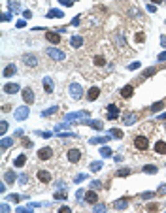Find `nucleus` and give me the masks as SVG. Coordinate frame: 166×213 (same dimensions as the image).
Masks as SVG:
<instances>
[{
    "mask_svg": "<svg viewBox=\"0 0 166 213\" xmlns=\"http://www.w3.org/2000/svg\"><path fill=\"white\" fill-rule=\"evenodd\" d=\"M25 162H27V155H19V157L15 158V166H23Z\"/></svg>",
    "mask_w": 166,
    "mask_h": 213,
    "instance_id": "bb28decb",
    "label": "nucleus"
},
{
    "mask_svg": "<svg viewBox=\"0 0 166 213\" xmlns=\"http://www.w3.org/2000/svg\"><path fill=\"white\" fill-rule=\"evenodd\" d=\"M13 144V140H10V138H6V140H2V149H8L10 145Z\"/></svg>",
    "mask_w": 166,
    "mask_h": 213,
    "instance_id": "7c9ffc66",
    "label": "nucleus"
},
{
    "mask_svg": "<svg viewBox=\"0 0 166 213\" xmlns=\"http://www.w3.org/2000/svg\"><path fill=\"white\" fill-rule=\"evenodd\" d=\"M27 181H29V175H21V181H19L21 185H27Z\"/></svg>",
    "mask_w": 166,
    "mask_h": 213,
    "instance_id": "79ce46f5",
    "label": "nucleus"
},
{
    "mask_svg": "<svg viewBox=\"0 0 166 213\" xmlns=\"http://www.w3.org/2000/svg\"><path fill=\"white\" fill-rule=\"evenodd\" d=\"M155 209H159V204H149L147 206V211H155Z\"/></svg>",
    "mask_w": 166,
    "mask_h": 213,
    "instance_id": "a19ab883",
    "label": "nucleus"
},
{
    "mask_svg": "<svg viewBox=\"0 0 166 213\" xmlns=\"http://www.w3.org/2000/svg\"><path fill=\"white\" fill-rule=\"evenodd\" d=\"M23 100H25L29 106L34 102V92H32V89L30 87H27V89H23Z\"/></svg>",
    "mask_w": 166,
    "mask_h": 213,
    "instance_id": "9d476101",
    "label": "nucleus"
},
{
    "mask_svg": "<svg viewBox=\"0 0 166 213\" xmlns=\"http://www.w3.org/2000/svg\"><path fill=\"white\" fill-rule=\"evenodd\" d=\"M100 166H102L100 162H92V164H91V170H92V172H98V170H100Z\"/></svg>",
    "mask_w": 166,
    "mask_h": 213,
    "instance_id": "e433bc0d",
    "label": "nucleus"
},
{
    "mask_svg": "<svg viewBox=\"0 0 166 213\" xmlns=\"http://www.w3.org/2000/svg\"><path fill=\"white\" fill-rule=\"evenodd\" d=\"M51 157H53V149L51 147H43V149L38 151V158L40 160H49Z\"/></svg>",
    "mask_w": 166,
    "mask_h": 213,
    "instance_id": "423d86ee",
    "label": "nucleus"
},
{
    "mask_svg": "<svg viewBox=\"0 0 166 213\" xmlns=\"http://www.w3.org/2000/svg\"><path fill=\"white\" fill-rule=\"evenodd\" d=\"M57 109H59V106H53V108H49L47 111H42V115H43V117H47V115H53Z\"/></svg>",
    "mask_w": 166,
    "mask_h": 213,
    "instance_id": "c756f323",
    "label": "nucleus"
},
{
    "mask_svg": "<svg viewBox=\"0 0 166 213\" xmlns=\"http://www.w3.org/2000/svg\"><path fill=\"white\" fill-rule=\"evenodd\" d=\"M47 17H49V19H55V17H62V11H61V10H49V11H47Z\"/></svg>",
    "mask_w": 166,
    "mask_h": 213,
    "instance_id": "393cba45",
    "label": "nucleus"
},
{
    "mask_svg": "<svg viewBox=\"0 0 166 213\" xmlns=\"http://www.w3.org/2000/svg\"><path fill=\"white\" fill-rule=\"evenodd\" d=\"M70 96H72L74 100H79L83 96V89L78 83H72V85H70Z\"/></svg>",
    "mask_w": 166,
    "mask_h": 213,
    "instance_id": "7ed1b4c3",
    "label": "nucleus"
},
{
    "mask_svg": "<svg viewBox=\"0 0 166 213\" xmlns=\"http://www.w3.org/2000/svg\"><path fill=\"white\" fill-rule=\"evenodd\" d=\"M15 121H25L29 117V106H21L19 109H15Z\"/></svg>",
    "mask_w": 166,
    "mask_h": 213,
    "instance_id": "39448f33",
    "label": "nucleus"
},
{
    "mask_svg": "<svg viewBox=\"0 0 166 213\" xmlns=\"http://www.w3.org/2000/svg\"><path fill=\"white\" fill-rule=\"evenodd\" d=\"M23 64H25L27 68H36L38 64H40V60H38V57L36 55H23Z\"/></svg>",
    "mask_w": 166,
    "mask_h": 213,
    "instance_id": "f03ea898",
    "label": "nucleus"
},
{
    "mask_svg": "<svg viewBox=\"0 0 166 213\" xmlns=\"http://www.w3.org/2000/svg\"><path fill=\"white\" fill-rule=\"evenodd\" d=\"M144 40H146V34H144V32H138V34H136V42H138V43H141Z\"/></svg>",
    "mask_w": 166,
    "mask_h": 213,
    "instance_id": "4c0bfd02",
    "label": "nucleus"
},
{
    "mask_svg": "<svg viewBox=\"0 0 166 213\" xmlns=\"http://www.w3.org/2000/svg\"><path fill=\"white\" fill-rule=\"evenodd\" d=\"M92 64L96 66V68H102V66H106V57H102V55H96L92 59Z\"/></svg>",
    "mask_w": 166,
    "mask_h": 213,
    "instance_id": "dca6fc26",
    "label": "nucleus"
},
{
    "mask_svg": "<svg viewBox=\"0 0 166 213\" xmlns=\"http://www.w3.org/2000/svg\"><path fill=\"white\" fill-rule=\"evenodd\" d=\"M45 53L49 55L51 59H55V60H64V53L59 51V49H53V47H49V49H45Z\"/></svg>",
    "mask_w": 166,
    "mask_h": 213,
    "instance_id": "6e6552de",
    "label": "nucleus"
},
{
    "mask_svg": "<svg viewBox=\"0 0 166 213\" xmlns=\"http://www.w3.org/2000/svg\"><path fill=\"white\" fill-rule=\"evenodd\" d=\"M96 211H106V206H102V204H96Z\"/></svg>",
    "mask_w": 166,
    "mask_h": 213,
    "instance_id": "37998d69",
    "label": "nucleus"
},
{
    "mask_svg": "<svg viewBox=\"0 0 166 213\" xmlns=\"http://www.w3.org/2000/svg\"><path fill=\"white\" fill-rule=\"evenodd\" d=\"M85 200H87L89 204H96V202H98V194L94 193V191H89L87 196H85Z\"/></svg>",
    "mask_w": 166,
    "mask_h": 213,
    "instance_id": "a211bd4d",
    "label": "nucleus"
},
{
    "mask_svg": "<svg viewBox=\"0 0 166 213\" xmlns=\"http://www.w3.org/2000/svg\"><path fill=\"white\" fill-rule=\"evenodd\" d=\"M15 72H17V66L15 64H8L4 68V78H11V76H15Z\"/></svg>",
    "mask_w": 166,
    "mask_h": 213,
    "instance_id": "4468645a",
    "label": "nucleus"
},
{
    "mask_svg": "<svg viewBox=\"0 0 166 213\" xmlns=\"http://www.w3.org/2000/svg\"><path fill=\"white\" fill-rule=\"evenodd\" d=\"M144 172H147V174H155V172H157V166H144Z\"/></svg>",
    "mask_w": 166,
    "mask_h": 213,
    "instance_id": "f704fd0d",
    "label": "nucleus"
},
{
    "mask_svg": "<svg viewBox=\"0 0 166 213\" xmlns=\"http://www.w3.org/2000/svg\"><path fill=\"white\" fill-rule=\"evenodd\" d=\"M155 153L166 155V144H164V141H157V144H155Z\"/></svg>",
    "mask_w": 166,
    "mask_h": 213,
    "instance_id": "6ab92c4d",
    "label": "nucleus"
},
{
    "mask_svg": "<svg viewBox=\"0 0 166 213\" xmlns=\"http://www.w3.org/2000/svg\"><path fill=\"white\" fill-rule=\"evenodd\" d=\"M81 43H83V38H81V36H74L72 40H70V45H72L74 49H78V47H81Z\"/></svg>",
    "mask_w": 166,
    "mask_h": 213,
    "instance_id": "412c9836",
    "label": "nucleus"
},
{
    "mask_svg": "<svg viewBox=\"0 0 166 213\" xmlns=\"http://www.w3.org/2000/svg\"><path fill=\"white\" fill-rule=\"evenodd\" d=\"M108 109H110V113H108V121H113L117 115H119V108H117L115 104H110L108 106Z\"/></svg>",
    "mask_w": 166,
    "mask_h": 213,
    "instance_id": "f8f14e48",
    "label": "nucleus"
},
{
    "mask_svg": "<svg viewBox=\"0 0 166 213\" xmlns=\"http://www.w3.org/2000/svg\"><path fill=\"white\" fill-rule=\"evenodd\" d=\"M87 125H91L92 128H102V123H98V121H85Z\"/></svg>",
    "mask_w": 166,
    "mask_h": 213,
    "instance_id": "473e14b6",
    "label": "nucleus"
},
{
    "mask_svg": "<svg viewBox=\"0 0 166 213\" xmlns=\"http://www.w3.org/2000/svg\"><path fill=\"white\" fill-rule=\"evenodd\" d=\"M98 96H100V89H98V87H91V89H89V92H87V100L94 102Z\"/></svg>",
    "mask_w": 166,
    "mask_h": 213,
    "instance_id": "9b49d317",
    "label": "nucleus"
},
{
    "mask_svg": "<svg viewBox=\"0 0 166 213\" xmlns=\"http://www.w3.org/2000/svg\"><path fill=\"white\" fill-rule=\"evenodd\" d=\"M113 206H115V209H127V206H128V200H127V198H125V200H117Z\"/></svg>",
    "mask_w": 166,
    "mask_h": 213,
    "instance_id": "5701e85b",
    "label": "nucleus"
},
{
    "mask_svg": "<svg viewBox=\"0 0 166 213\" xmlns=\"http://www.w3.org/2000/svg\"><path fill=\"white\" fill-rule=\"evenodd\" d=\"M164 104H166V100H164V102H157V104H153V106H151V111H159V109H162Z\"/></svg>",
    "mask_w": 166,
    "mask_h": 213,
    "instance_id": "c85d7f7f",
    "label": "nucleus"
},
{
    "mask_svg": "<svg viewBox=\"0 0 166 213\" xmlns=\"http://www.w3.org/2000/svg\"><path fill=\"white\" fill-rule=\"evenodd\" d=\"M55 198H57V200H64V198H66V193H64V191H61V193L57 191V193H55Z\"/></svg>",
    "mask_w": 166,
    "mask_h": 213,
    "instance_id": "c9c22d12",
    "label": "nucleus"
},
{
    "mask_svg": "<svg viewBox=\"0 0 166 213\" xmlns=\"http://www.w3.org/2000/svg\"><path fill=\"white\" fill-rule=\"evenodd\" d=\"M134 147H136L138 151H147V149H149V138L144 136V134L136 136V138H134Z\"/></svg>",
    "mask_w": 166,
    "mask_h": 213,
    "instance_id": "f257e3e1",
    "label": "nucleus"
},
{
    "mask_svg": "<svg viewBox=\"0 0 166 213\" xmlns=\"http://www.w3.org/2000/svg\"><path fill=\"white\" fill-rule=\"evenodd\" d=\"M10 109H11L10 104H4V106H2V111H10Z\"/></svg>",
    "mask_w": 166,
    "mask_h": 213,
    "instance_id": "a18cd8bd",
    "label": "nucleus"
},
{
    "mask_svg": "<svg viewBox=\"0 0 166 213\" xmlns=\"http://www.w3.org/2000/svg\"><path fill=\"white\" fill-rule=\"evenodd\" d=\"M160 2H164V0H153V4H160Z\"/></svg>",
    "mask_w": 166,
    "mask_h": 213,
    "instance_id": "3c124183",
    "label": "nucleus"
},
{
    "mask_svg": "<svg viewBox=\"0 0 166 213\" xmlns=\"http://www.w3.org/2000/svg\"><path fill=\"white\" fill-rule=\"evenodd\" d=\"M151 196H155L153 193H144V194H140V198H144V200H147V198H151Z\"/></svg>",
    "mask_w": 166,
    "mask_h": 213,
    "instance_id": "ea45409f",
    "label": "nucleus"
},
{
    "mask_svg": "<svg viewBox=\"0 0 166 213\" xmlns=\"http://www.w3.org/2000/svg\"><path fill=\"white\" fill-rule=\"evenodd\" d=\"M19 91V85H15V83H10V85H4V92H8V94H15Z\"/></svg>",
    "mask_w": 166,
    "mask_h": 213,
    "instance_id": "aec40b11",
    "label": "nucleus"
},
{
    "mask_svg": "<svg viewBox=\"0 0 166 213\" xmlns=\"http://www.w3.org/2000/svg\"><path fill=\"white\" fill-rule=\"evenodd\" d=\"M121 96H123L125 100L132 98V96H134V85H125V87L121 89Z\"/></svg>",
    "mask_w": 166,
    "mask_h": 213,
    "instance_id": "1a4fd4ad",
    "label": "nucleus"
},
{
    "mask_svg": "<svg viewBox=\"0 0 166 213\" xmlns=\"http://www.w3.org/2000/svg\"><path fill=\"white\" fill-rule=\"evenodd\" d=\"M110 138H117V140H121V138H123V132H121V130H117V128H113V130H110Z\"/></svg>",
    "mask_w": 166,
    "mask_h": 213,
    "instance_id": "a878e982",
    "label": "nucleus"
},
{
    "mask_svg": "<svg viewBox=\"0 0 166 213\" xmlns=\"http://www.w3.org/2000/svg\"><path fill=\"white\" fill-rule=\"evenodd\" d=\"M157 72V68H149V70H146V72H144V78H149L151 74H155Z\"/></svg>",
    "mask_w": 166,
    "mask_h": 213,
    "instance_id": "58836bf2",
    "label": "nucleus"
},
{
    "mask_svg": "<svg viewBox=\"0 0 166 213\" xmlns=\"http://www.w3.org/2000/svg\"><path fill=\"white\" fill-rule=\"evenodd\" d=\"M59 211H61V213H68V211H70V207H66V206H64V207H61Z\"/></svg>",
    "mask_w": 166,
    "mask_h": 213,
    "instance_id": "de8ad7c7",
    "label": "nucleus"
},
{
    "mask_svg": "<svg viewBox=\"0 0 166 213\" xmlns=\"http://www.w3.org/2000/svg\"><path fill=\"white\" fill-rule=\"evenodd\" d=\"M130 168H121V170H117V175L119 177H127V175H130Z\"/></svg>",
    "mask_w": 166,
    "mask_h": 213,
    "instance_id": "cd10ccee",
    "label": "nucleus"
},
{
    "mask_svg": "<svg viewBox=\"0 0 166 213\" xmlns=\"http://www.w3.org/2000/svg\"><path fill=\"white\" fill-rule=\"evenodd\" d=\"M81 117H87V111H79V113H70V115H66V121H72V119H81Z\"/></svg>",
    "mask_w": 166,
    "mask_h": 213,
    "instance_id": "4be33fe9",
    "label": "nucleus"
},
{
    "mask_svg": "<svg viewBox=\"0 0 166 213\" xmlns=\"http://www.w3.org/2000/svg\"><path fill=\"white\" fill-rule=\"evenodd\" d=\"M43 87H45V92L47 94H51L53 92V81H51V78H43Z\"/></svg>",
    "mask_w": 166,
    "mask_h": 213,
    "instance_id": "f3484780",
    "label": "nucleus"
},
{
    "mask_svg": "<svg viewBox=\"0 0 166 213\" xmlns=\"http://www.w3.org/2000/svg\"><path fill=\"white\" fill-rule=\"evenodd\" d=\"M159 194H166V185H162V187L159 189Z\"/></svg>",
    "mask_w": 166,
    "mask_h": 213,
    "instance_id": "c03bdc74",
    "label": "nucleus"
},
{
    "mask_svg": "<svg viewBox=\"0 0 166 213\" xmlns=\"http://www.w3.org/2000/svg\"><path fill=\"white\" fill-rule=\"evenodd\" d=\"M11 200H13V202H19V200H21V196H17V194H11Z\"/></svg>",
    "mask_w": 166,
    "mask_h": 213,
    "instance_id": "49530a36",
    "label": "nucleus"
},
{
    "mask_svg": "<svg viewBox=\"0 0 166 213\" xmlns=\"http://www.w3.org/2000/svg\"><path fill=\"white\" fill-rule=\"evenodd\" d=\"M62 4L64 6H70V4H72V0H62Z\"/></svg>",
    "mask_w": 166,
    "mask_h": 213,
    "instance_id": "09e8293b",
    "label": "nucleus"
},
{
    "mask_svg": "<svg viewBox=\"0 0 166 213\" xmlns=\"http://www.w3.org/2000/svg\"><path fill=\"white\" fill-rule=\"evenodd\" d=\"M6 130H8V123H6V121H2V123H0V134L4 136V134H6Z\"/></svg>",
    "mask_w": 166,
    "mask_h": 213,
    "instance_id": "72a5a7b5",
    "label": "nucleus"
},
{
    "mask_svg": "<svg viewBox=\"0 0 166 213\" xmlns=\"http://www.w3.org/2000/svg\"><path fill=\"white\" fill-rule=\"evenodd\" d=\"M38 179H40L42 183H49V181H51V174H49V172L40 170V172H38Z\"/></svg>",
    "mask_w": 166,
    "mask_h": 213,
    "instance_id": "2eb2a0df",
    "label": "nucleus"
},
{
    "mask_svg": "<svg viewBox=\"0 0 166 213\" xmlns=\"http://www.w3.org/2000/svg\"><path fill=\"white\" fill-rule=\"evenodd\" d=\"M45 40L49 42V43H55V45L61 43V36H59L57 32H53V30H47V32H45Z\"/></svg>",
    "mask_w": 166,
    "mask_h": 213,
    "instance_id": "0eeeda50",
    "label": "nucleus"
},
{
    "mask_svg": "<svg viewBox=\"0 0 166 213\" xmlns=\"http://www.w3.org/2000/svg\"><path fill=\"white\" fill-rule=\"evenodd\" d=\"M160 43H162V45L166 47V36H162V38H160Z\"/></svg>",
    "mask_w": 166,
    "mask_h": 213,
    "instance_id": "8fccbe9b",
    "label": "nucleus"
},
{
    "mask_svg": "<svg viewBox=\"0 0 166 213\" xmlns=\"http://www.w3.org/2000/svg\"><path fill=\"white\" fill-rule=\"evenodd\" d=\"M15 179H17V175H15L13 172H6V174H4V181H6V183H13Z\"/></svg>",
    "mask_w": 166,
    "mask_h": 213,
    "instance_id": "b1692460",
    "label": "nucleus"
},
{
    "mask_svg": "<svg viewBox=\"0 0 166 213\" xmlns=\"http://www.w3.org/2000/svg\"><path fill=\"white\" fill-rule=\"evenodd\" d=\"M68 160L72 162V164H78L79 160H81V149H76V147H72L68 151Z\"/></svg>",
    "mask_w": 166,
    "mask_h": 213,
    "instance_id": "20e7f679",
    "label": "nucleus"
},
{
    "mask_svg": "<svg viewBox=\"0 0 166 213\" xmlns=\"http://www.w3.org/2000/svg\"><path fill=\"white\" fill-rule=\"evenodd\" d=\"M138 121V115L136 113H125V117H123V123L125 125H134Z\"/></svg>",
    "mask_w": 166,
    "mask_h": 213,
    "instance_id": "ddd939ff",
    "label": "nucleus"
},
{
    "mask_svg": "<svg viewBox=\"0 0 166 213\" xmlns=\"http://www.w3.org/2000/svg\"><path fill=\"white\" fill-rule=\"evenodd\" d=\"M100 155H102V157H111V149H110V147H102V149H100Z\"/></svg>",
    "mask_w": 166,
    "mask_h": 213,
    "instance_id": "2f4dec72",
    "label": "nucleus"
}]
</instances>
